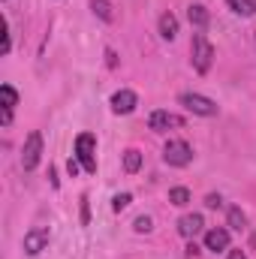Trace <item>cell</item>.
I'll return each mask as SVG.
<instances>
[{"label": "cell", "instance_id": "cell-23", "mask_svg": "<svg viewBox=\"0 0 256 259\" xmlns=\"http://www.w3.org/2000/svg\"><path fill=\"white\" fill-rule=\"evenodd\" d=\"M220 205H223L220 193H208V196H205V208H220Z\"/></svg>", "mask_w": 256, "mask_h": 259}, {"label": "cell", "instance_id": "cell-13", "mask_svg": "<svg viewBox=\"0 0 256 259\" xmlns=\"http://www.w3.org/2000/svg\"><path fill=\"white\" fill-rule=\"evenodd\" d=\"M160 36L169 39V42L178 36V18H175L172 12H163V15H160Z\"/></svg>", "mask_w": 256, "mask_h": 259}, {"label": "cell", "instance_id": "cell-9", "mask_svg": "<svg viewBox=\"0 0 256 259\" xmlns=\"http://www.w3.org/2000/svg\"><path fill=\"white\" fill-rule=\"evenodd\" d=\"M205 247H208L211 253L229 250V229H223V226H214V229H208V232H205Z\"/></svg>", "mask_w": 256, "mask_h": 259}, {"label": "cell", "instance_id": "cell-14", "mask_svg": "<svg viewBox=\"0 0 256 259\" xmlns=\"http://www.w3.org/2000/svg\"><path fill=\"white\" fill-rule=\"evenodd\" d=\"M226 6L241 18H253L256 15V0H226Z\"/></svg>", "mask_w": 256, "mask_h": 259}, {"label": "cell", "instance_id": "cell-20", "mask_svg": "<svg viewBox=\"0 0 256 259\" xmlns=\"http://www.w3.org/2000/svg\"><path fill=\"white\" fill-rule=\"evenodd\" d=\"M130 202H133V196H130V193H118L115 199H112V211H124Z\"/></svg>", "mask_w": 256, "mask_h": 259}, {"label": "cell", "instance_id": "cell-24", "mask_svg": "<svg viewBox=\"0 0 256 259\" xmlns=\"http://www.w3.org/2000/svg\"><path fill=\"white\" fill-rule=\"evenodd\" d=\"M66 169H69V175L75 178V175H78V169H81V163H78L75 157H69V163H66Z\"/></svg>", "mask_w": 256, "mask_h": 259}, {"label": "cell", "instance_id": "cell-18", "mask_svg": "<svg viewBox=\"0 0 256 259\" xmlns=\"http://www.w3.org/2000/svg\"><path fill=\"white\" fill-rule=\"evenodd\" d=\"M169 202H172L175 208H184V205L190 202V190H187V187H172V190H169Z\"/></svg>", "mask_w": 256, "mask_h": 259}, {"label": "cell", "instance_id": "cell-8", "mask_svg": "<svg viewBox=\"0 0 256 259\" xmlns=\"http://www.w3.org/2000/svg\"><path fill=\"white\" fill-rule=\"evenodd\" d=\"M136 106H139V97H136L130 88H121V91L112 97V112H115V115H130Z\"/></svg>", "mask_w": 256, "mask_h": 259}, {"label": "cell", "instance_id": "cell-4", "mask_svg": "<svg viewBox=\"0 0 256 259\" xmlns=\"http://www.w3.org/2000/svg\"><path fill=\"white\" fill-rule=\"evenodd\" d=\"M39 157H42V133H30L24 139V151H21V169L24 172H33L39 166Z\"/></svg>", "mask_w": 256, "mask_h": 259}, {"label": "cell", "instance_id": "cell-6", "mask_svg": "<svg viewBox=\"0 0 256 259\" xmlns=\"http://www.w3.org/2000/svg\"><path fill=\"white\" fill-rule=\"evenodd\" d=\"M49 241H52V232H49L46 226H36V229L24 232L21 247H24V253H27V256H39V253L49 247Z\"/></svg>", "mask_w": 256, "mask_h": 259}, {"label": "cell", "instance_id": "cell-2", "mask_svg": "<svg viewBox=\"0 0 256 259\" xmlns=\"http://www.w3.org/2000/svg\"><path fill=\"white\" fill-rule=\"evenodd\" d=\"M84 172H97V136L94 133H78L75 136V154H72Z\"/></svg>", "mask_w": 256, "mask_h": 259}, {"label": "cell", "instance_id": "cell-5", "mask_svg": "<svg viewBox=\"0 0 256 259\" xmlns=\"http://www.w3.org/2000/svg\"><path fill=\"white\" fill-rule=\"evenodd\" d=\"M178 103H181L187 112L199 115V118H214V115H217V103L208 100V97H202V94H181Z\"/></svg>", "mask_w": 256, "mask_h": 259}, {"label": "cell", "instance_id": "cell-1", "mask_svg": "<svg viewBox=\"0 0 256 259\" xmlns=\"http://www.w3.org/2000/svg\"><path fill=\"white\" fill-rule=\"evenodd\" d=\"M190 61H193V69L199 72V75H205L211 64H214V46L208 42V36L199 30V33H193V42H190Z\"/></svg>", "mask_w": 256, "mask_h": 259}, {"label": "cell", "instance_id": "cell-11", "mask_svg": "<svg viewBox=\"0 0 256 259\" xmlns=\"http://www.w3.org/2000/svg\"><path fill=\"white\" fill-rule=\"evenodd\" d=\"M202 226H205L202 214H184V217L178 220V232H181L184 238H196V235L202 232Z\"/></svg>", "mask_w": 256, "mask_h": 259}, {"label": "cell", "instance_id": "cell-26", "mask_svg": "<svg viewBox=\"0 0 256 259\" xmlns=\"http://www.w3.org/2000/svg\"><path fill=\"white\" fill-rule=\"evenodd\" d=\"M196 253H199V247L190 241V244H187V256H196Z\"/></svg>", "mask_w": 256, "mask_h": 259}, {"label": "cell", "instance_id": "cell-3", "mask_svg": "<svg viewBox=\"0 0 256 259\" xmlns=\"http://www.w3.org/2000/svg\"><path fill=\"white\" fill-rule=\"evenodd\" d=\"M163 160L175 169H184L193 163V148L184 142V139H169L166 148H163Z\"/></svg>", "mask_w": 256, "mask_h": 259}, {"label": "cell", "instance_id": "cell-19", "mask_svg": "<svg viewBox=\"0 0 256 259\" xmlns=\"http://www.w3.org/2000/svg\"><path fill=\"white\" fill-rule=\"evenodd\" d=\"M133 229H136V232H139V235H148V232H151V229H154V220H151V217H145V214H142V217H136V223H133Z\"/></svg>", "mask_w": 256, "mask_h": 259}, {"label": "cell", "instance_id": "cell-17", "mask_svg": "<svg viewBox=\"0 0 256 259\" xmlns=\"http://www.w3.org/2000/svg\"><path fill=\"white\" fill-rule=\"evenodd\" d=\"M124 169H127L130 175L142 169V154H139L136 148H130V151H124Z\"/></svg>", "mask_w": 256, "mask_h": 259}, {"label": "cell", "instance_id": "cell-27", "mask_svg": "<svg viewBox=\"0 0 256 259\" xmlns=\"http://www.w3.org/2000/svg\"><path fill=\"white\" fill-rule=\"evenodd\" d=\"M229 259H247L241 250H229Z\"/></svg>", "mask_w": 256, "mask_h": 259}, {"label": "cell", "instance_id": "cell-12", "mask_svg": "<svg viewBox=\"0 0 256 259\" xmlns=\"http://www.w3.org/2000/svg\"><path fill=\"white\" fill-rule=\"evenodd\" d=\"M187 18H190V24L196 30H205V27L211 24V12H208L202 3H190V6H187Z\"/></svg>", "mask_w": 256, "mask_h": 259}, {"label": "cell", "instance_id": "cell-15", "mask_svg": "<svg viewBox=\"0 0 256 259\" xmlns=\"http://www.w3.org/2000/svg\"><path fill=\"white\" fill-rule=\"evenodd\" d=\"M226 220H229V229H235V232H244V229H247V217H244L241 208H229Z\"/></svg>", "mask_w": 256, "mask_h": 259}, {"label": "cell", "instance_id": "cell-22", "mask_svg": "<svg viewBox=\"0 0 256 259\" xmlns=\"http://www.w3.org/2000/svg\"><path fill=\"white\" fill-rule=\"evenodd\" d=\"M12 52V36H9V24L3 21V55H9Z\"/></svg>", "mask_w": 256, "mask_h": 259}, {"label": "cell", "instance_id": "cell-7", "mask_svg": "<svg viewBox=\"0 0 256 259\" xmlns=\"http://www.w3.org/2000/svg\"><path fill=\"white\" fill-rule=\"evenodd\" d=\"M148 127L154 130V133H169V130L184 127V118H181V115H172V112H166V109H157V112H151Z\"/></svg>", "mask_w": 256, "mask_h": 259}, {"label": "cell", "instance_id": "cell-16", "mask_svg": "<svg viewBox=\"0 0 256 259\" xmlns=\"http://www.w3.org/2000/svg\"><path fill=\"white\" fill-rule=\"evenodd\" d=\"M91 9H94V15H100L103 21H115V12H112V3H109V0H91Z\"/></svg>", "mask_w": 256, "mask_h": 259}, {"label": "cell", "instance_id": "cell-10", "mask_svg": "<svg viewBox=\"0 0 256 259\" xmlns=\"http://www.w3.org/2000/svg\"><path fill=\"white\" fill-rule=\"evenodd\" d=\"M0 100H3V127L12 124V109L18 106V94L12 84H0Z\"/></svg>", "mask_w": 256, "mask_h": 259}, {"label": "cell", "instance_id": "cell-25", "mask_svg": "<svg viewBox=\"0 0 256 259\" xmlns=\"http://www.w3.org/2000/svg\"><path fill=\"white\" fill-rule=\"evenodd\" d=\"M106 64H109V66H118V58H115V52H112V49H106Z\"/></svg>", "mask_w": 256, "mask_h": 259}, {"label": "cell", "instance_id": "cell-21", "mask_svg": "<svg viewBox=\"0 0 256 259\" xmlns=\"http://www.w3.org/2000/svg\"><path fill=\"white\" fill-rule=\"evenodd\" d=\"M78 202H81V223L88 226V223H91V202H88V193L81 196Z\"/></svg>", "mask_w": 256, "mask_h": 259}]
</instances>
